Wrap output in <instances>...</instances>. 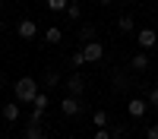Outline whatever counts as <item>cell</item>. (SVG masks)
<instances>
[{
    "label": "cell",
    "instance_id": "obj_1",
    "mask_svg": "<svg viewBox=\"0 0 158 139\" xmlns=\"http://www.w3.org/2000/svg\"><path fill=\"white\" fill-rule=\"evenodd\" d=\"M38 95V79L35 76H22V79L16 82V101L19 104H32Z\"/></svg>",
    "mask_w": 158,
    "mask_h": 139
},
{
    "label": "cell",
    "instance_id": "obj_2",
    "mask_svg": "<svg viewBox=\"0 0 158 139\" xmlns=\"http://www.w3.org/2000/svg\"><path fill=\"white\" fill-rule=\"evenodd\" d=\"M149 98H130L127 101V114H130V117H133V120H142V117H146V114H149Z\"/></svg>",
    "mask_w": 158,
    "mask_h": 139
},
{
    "label": "cell",
    "instance_id": "obj_3",
    "mask_svg": "<svg viewBox=\"0 0 158 139\" xmlns=\"http://www.w3.org/2000/svg\"><path fill=\"white\" fill-rule=\"evenodd\" d=\"M63 85H67V92H70V95H76V98H79V95L85 92V76L79 73V70H73L67 79H63Z\"/></svg>",
    "mask_w": 158,
    "mask_h": 139
},
{
    "label": "cell",
    "instance_id": "obj_4",
    "mask_svg": "<svg viewBox=\"0 0 158 139\" xmlns=\"http://www.w3.org/2000/svg\"><path fill=\"white\" fill-rule=\"evenodd\" d=\"M82 54H85V60H89V63H98V60L104 57V44L98 41V38H92V41H85V44H82Z\"/></svg>",
    "mask_w": 158,
    "mask_h": 139
},
{
    "label": "cell",
    "instance_id": "obj_5",
    "mask_svg": "<svg viewBox=\"0 0 158 139\" xmlns=\"http://www.w3.org/2000/svg\"><path fill=\"white\" fill-rule=\"evenodd\" d=\"M136 35H139V47H142V51H152V47L158 44V32H155V29H139Z\"/></svg>",
    "mask_w": 158,
    "mask_h": 139
},
{
    "label": "cell",
    "instance_id": "obj_6",
    "mask_svg": "<svg viewBox=\"0 0 158 139\" xmlns=\"http://www.w3.org/2000/svg\"><path fill=\"white\" fill-rule=\"evenodd\" d=\"M16 35H19V38H22V41H32V38H35V35H38V25H35V22H32V19H22V22H19V25H16Z\"/></svg>",
    "mask_w": 158,
    "mask_h": 139
},
{
    "label": "cell",
    "instance_id": "obj_7",
    "mask_svg": "<svg viewBox=\"0 0 158 139\" xmlns=\"http://www.w3.org/2000/svg\"><path fill=\"white\" fill-rule=\"evenodd\" d=\"M60 111L67 114V117H76V114L82 111V104H79V98H76V95H67V98L60 101Z\"/></svg>",
    "mask_w": 158,
    "mask_h": 139
},
{
    "label": "cell",
    "instance_id": "obj_8",
    "mask_svg": "<svg viewBox=\"0 0 158 139\" xmlns=\"http://www.w3.org/2000/svg\"><path fill=\"white\" fill-rule=\"evenodd\" d=\"M111 85H114V92H127V88L133 85V82H130V76H127V73L114 70V73H111Z\"/></svg>",
    "mask_w": 158,
    "mask_h": 139
},
{
    "label": "cell",
    "instance_id": "obj_9",
    "mask_svg": "<svg viewBox=\"0 0 158 139\" xmlns=\"http://www.w3.org/2000/svg\"><path fill=\"white\" fill-rule=\"evenodd\" d=\"M44 41H48V44H60V41H63V29H60V25L44 29Z\"/></svg>",
    "mask_w": 158,
    "mask_h": 139
},
{
    "label": "cell",
    "instance_id": "obj_10",
    "mask_svg": "<svg viewBox=\"0 0 158 139\" xmlns=\"http://www.w3.org/2000/svg\"><path fill=\"white\" fill-rule=\"evenodd\" d=\"M117 32H136V19L130 16V13H123V16L117 19Z\"/></svg>",
    "mask_w": 158,
    "mask_h": 139
},
{
    "label": "cell",
    "instance_id": "obj_11",
    "mask_svg": "<svg viewBox=\"0 0 158 139\" xmlns=\"http://www.w3.org/2000/svg\"><path fill=\"white\" fill-rule=\"evenodd\" d=\"M130 70H136V73H142V70H149V57H146V54H136L133 60H130Z\"/></svg>",
    "mask_w": 158,
    "mask_h": 139
},
{
    "label": "cell",
    "instance_id": "obj_12",
    "mask_svg": "<svg viewBox=\"0 0 158 139\" xmlns=\"http://www.w3.org/2000/svg\"><path fill=\"white\" fill-rule=\"evenodd\" d=\"M82 63H89L85 54H82V51H73V54H70V67L73 70H82Z\"/></svg>",
    "mask_w": 158,
    "mask_h": 139
},
{
    "label": "cell",
    "instance_id": "obj_13",
    "mask_svg": "<svg viewBox=\"0 0 158 139\" xmlns=\"http://www.w3.org/2000/svg\"><path fill=\"white\" fill-rule=\"evenodd\" d=\"M3 117H6L10 123H16V120H19V108L13 104V101H10V104H3Z\"/></svg>",
    "mask_w": 158,
    "mask_h": 139
},
{
    "label": "cell",
    "instance_id": "obj_14",
    "mask_svg": "<svg viewBox=\"0 0 158 139\" xmlns=\"http://www.w3.org/2000/svg\"><path fill=\"white\" fill-rule=\"evenodd\" d=\"M60 82H63V76H60L57 70H51V73L44 76V85H48V88H54V85H60Z\"/></svg>",
    "mask_w": 158,
    "mask_h": 139
},
{
    "label": "cell",
    "instance_id": "obj_15",
    "mask_svg": "<svg viewBox=\"0 0 158 139\" xmlns=\"http://www.w3.org/2000/svg\"><path fill=\"white\" fill-rule=\"evenodd\" d=\"M92 123H95V130L98 126H108V111H95L92 114Z\"/></svg>",
    "mask_w": 158,
    "mask_h": 139
},
{
    "label": "cell",
    "instance_id": "obj_16",
    "mask_svg": "<svg viewBox=\"0 0 158 139\" xmlns=\"http://www.w3.org/2000/svg\"><path fill=\"white\" fill-rule=\"evenodd\" d=\"M70 6V0H48V10H54V13H63Z\"/></svg>",
    "mask_w": 158,
    "mask_h": 139
},
{
    "label": "cell",
    "instance_id": "obj_17",
    "mask_svg": "<svg viewBox=\"0 0 158 139\" xmlns=\"http://www.w3.org/2000/svg\"><path fill=\"white\" fill-rule=\"evenodd\" d=\"M25 139H44V133H41V126H38V123H32L29 130H25Z\"/></svg>",
    "mask_w": 158,
    "mask_h": 139
},
{
    "label": "cell",
    "instance_id": "obj_18",
    "mask_svg": "<svg viewBox=\"0 0 158 139\" xmlns=\"http://www.w3.org/2000/svg\"><path fill=\"white\" fill-rule=\"evenodd\" d=\"M92 38H95V29H92V25H85V29L79 32V41L85 44V41H92Z\"/></svg>",
    "mask_w": 158,
    "mask_h": 139
},
{
    "label": "cell",
    "instance_id": "obj_19",
    "mask_svg": "<svg viewBox=\"0 0 158 139\" xmlns=\"http://www.w3.org/2000/svg\"><path fill=\"white\" fill-rule=\"evenodd\" d=\"M92 139H114V133L108 130V126H98V130H95V136H92Z\"/></svg>",
    "mask_w": 158,
    "mask_h": 139
},
{
    "label": "cell",
    "instance_id": "obj_20",
    "mask_svg": "<svg viewBox=\"0 0 158 139\" xmlns=\"http://www.w3.org/2000/svg\"><path fill=\"white\" fill-rule=\"evenodd\" d=\"M149 104H152V108H158V85H152V88H149Z\"/></svg>",
    "mask_w": 158,
    "mask_h": 139
},
{
    "label": "cell",
    "instance_id": "obj_21",
    "mask_svg": "<svg viewBox=\"0 0 158 139\" xmlns=\"http://www.w3.org/2000/svg\"><path fill=\"white\" fill-rule=\"evenodd\" d=\"M67 16H70V19H79L82 13H79V6H76V3H70V6H67Z\"/></svg>",
    "mask_w": 158,
    "mask_h": 139
},
{
    "label": "cell",
    "instance_id": "obj_22",
    "mask_svg": "<svg viewBox=\"0 0 158 139\" xmlns=\"http://www.w3.org/2000/svg\"><path fill=\"white\" fill-rule=\"evenodd\" d=\"M111 133H114V139H123V136H127V126H114Z\"/></svg>",
    "mask_w": 158,
    "mask_h": 139
},
{
    "label": "cell",
    "instance_id": "obj_23",
    "mask_svg": "<svg viewBox=\"0 0 158 139\" xmlns=\"http://www.w3.org/2000/svg\"><path fill=\"white\" fill-rule=\"evenodd\" d=\"M146 139H158V123H155V126H149V130H146Z\"/></svg>",
    "mask_w": 158,
    "mask_h": 139
},
{
    "label": "cell",
    "instance_id": "obj_24",
    "mask_svg": "<svg viewBox=\"0 0 158 139\" xmlns=\"http://www.w3.org/2000/svg\"><path fill=\"white\" fill-rule=\"evenodd\" d=\"M98 3H114V0H98Z\"/></svg>",
    "mask_w": 158,
    "mask_h": 139
},
{
    "label": "cell",
    "instance_id": "obj_25",
    "mask_svg": "<svg viewBox=\"0 0 158 139\" xmlns=\"http://www.w3.org/2000/svg\"><path fill=\"white\" fill-rule=\"evenodd\" d=\"M0 10H3V0H0Z\"/></svg>",
    "mask_w": 158,
    "mask_h": 139
},
{
    "label": "cell",
    "instance_id": "obj_26",
    "mask_svg": "<svg viewBox=\"0 0 158 139\" xmlns=\"http://www.w3.org/2000/svg\"><path fill=\"white\" fill-rule=\"evenodd\" d=\"M70 3H79V0H70Z\"/></svg>",
    "mask_w": 158,
    "mask_h": 139
}]
</instances>
